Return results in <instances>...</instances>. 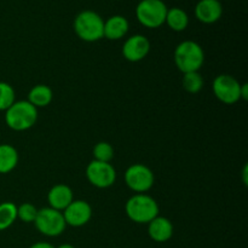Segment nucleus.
Returning a JSON list of instances; mask_svg holds the SVG:
<instances>
[{"mask_svg": "<svg viewBox=\"0 0 248 248\" xmlns=\"http://www.w3.org/2000/svg\"><path fill=\"white\" fill-rule=\"evenodd\" d=\"M241 98L248 99V85L241 84Z\"/></svg>", "mask_w": 248, "mask_h": 248, "instance_id": "25", "label": "nucleus"}, {"mask_svg": "<svg viewBox=\"0 0 248 248\" xmlns=\"http://www.w3.org/2000/svg\"><path fill=\"white\" fill-rule=\"evenodd\" d=\"M86 177L93 186L106 189L115 183L116 171L109 162L92 160L86 167Z\"/></svg>", "mask_w": 248, "mask_h": 248, "instance_id": "9", "label": "nucleus"}, {"mask_svg": "<svg viewBox=\"0 0 248 248\" xmlns=\"http://www.w3.org/2000/svg\"><path fill=\"white\" fill-rule=\"evenodd\" d=\"M36 215H38V208L29 202L22 203L17 207V218L24 223H34Z\"/></svg>", "mask_w": 248, "mask_h": 248, "instance_id": "23", "label": "nucleus"}, {"mask_svg": "<svg viewBox=\"0 0 248 248\" xmlns=\"http://www.w3.org/2000/svg\"><path fill=\"white\" fill-rule=\"evenodd\" d=\"M165 23L174 31H183L189 24V16L181 7H172L167 10Z\"/></svg>", "mask_w": 248, "mask_h": 248, "instance_id": "18", "label": "nucleus"}, {"mask_svg": "<svg viewBox=\"0 0 248 248\" xmlns=\"http://www.w3.org/2000/svg\"><path fill=\"white\" fill-rule=\"evenodd\" d=\"M65 224L79 228L87 224L92 217V208L89 202L84 200H73L70 205L63 211Z\"/></svg>", "mask_w": 248, "mask_h": 248, "instance_id": "10", "label": "nucleus"}, {"mask_svg": "<svg viewBox=\"0 0 248 248\" xmlns=\"http://www.w3.org/2000/svg\"><path fill=\"white\" fill-rule=\"evenodd\" d=\"M57 248H75V247L70 244H63V245H61V246H58Z\"/></svg>", "mask_w": 248, "mask_h": 248, "instance_id": "26", "label": "nucleus"}, {"mask_svg": "<svg viewBox=\"0 0 248 248\" xmlns=\"http://www.w3.org/2000/svg\"><path fill=\"white\" fill-rule=\"evenodd\" d=\"M52 90L46 85H36L29 91L28 102L33 104L36 109L47 107L52 102Z\"/></svg>", "mask_w": 248, "mask_h": 248, "instance_id": "17", "label": "nucleus"}, {"mask_svg": "<svg viewBox=\"0 0 248 248\" xmlns=\"http://www.w3.org/2000/svg\"><path fill=\"white\" fill-rule=\"evenodd\" d=\"M74 200L73 198V191L65 184H57V186H52L47 194V201L48 205L53 210H57L63 212L70 202Z\"/></svg>", "mask_w": 248, "mask_h": 248, "instance_id": "14", "label": "nucleus"}, {"mask_svg": "<svg viewBox=\"0 0 248 248\" xmlns=\"http://www.w3.org/2000/svg\"><path fill=\"white\" fill-rule=\"evenodd\" d=\"M213 93L222 103L234 104L241 99V84L229 74H220L213 80Z\"/></svg>", "mask_w": 248, "mask_h": 248, "instance_id": "7", "label": "nucleus"}, {"mask_svg": "<svg viewBox=\"0 0 248 248\" xmlns=\"http://www.w3.org/2000/svg\"><path fill=\"white\" fill-rule=\"evenodd\" d=\"M125 211L127 217L137 224H148L159 216V205L145 194H136L126 202Z\"/></svg>", "mask_w": 248, "mask_h": 248, "instance_id": "3", "label": "nucleus"}, {"mask_svg": "<svg viewBox=\"0 0 248 248\" xmlns=\"http://www.w3.org/2000/svg\"><path fill=\"white\" fill-rule=\"evenodd\" d=\"M16 102V93L10 84L0 81V110H7Z\"/></svg>", "mask_w": 248, "mask_h": 248, "instance_id": "21", "label": "nucleus"}, {"mask_svg": "<svg viewBox=\"0 0 248 248\" xmlns=\"http://www.w3.org/2000/svg\"><path fill=\"white\" fill-rule=\"evenodd\" d=\"M244 176H245V184H247V166H245V170H244Z\"/></svg>", "mask_w": 248, "mask_h": 248, "instance_id": "27", "label": "nucleus"}, {"mask_svg": "<svg viewBox=\"0 0 248 248\" xmlns=\"http://www.w3.org/2000/svg\"><path fill=\"white\" fill-rule=\"evenodd\" d=\"M17 219V206L14 202L0 203V232L6 230L16 222Z\"/></svg>", "mask_w": 248, "mask_h": 248, "instance_id": "19", "label": "nucleus"}, {"mask_svg": "<svg viewBox=\"0 0 248 248\" xmlns=\"http://www.w3.org/2000/svg\"><path fill=\"white\" fill-rule=\"evenodd\" d=\"M148 234L150 239L155 242H166L173 235V224L166 217H155L148 223Z\"/></svg>", "mask_w": 248, "mask_h": 248, "instance_id": "13", "label": "nucleus"}, {"mask_svg": "<svg viewBox=\"0 0 248 248\" xmlns=\"http://www.w3.org/2000/svg\"><path fill=\"white\" fill-rule=\"evenodd\" d=\"M93 160L101 162H110L114 157V149L109 143L99 142L93 148Z\"/></svg>", "mask_w": 248, "mask_h": 248, "instance_id": "22", "label": "nucleus"}, {"mask_svg": "<svg viewBox=\"0 0 248 248\" xmlns=\"http://www.w3.org/2000/svg\"><path fill=\"white\" fill-rule=\"evenodd\" d=\"M74 31L81 40L94 43L104 38V21L96 11L84 10L74 18Z\"/></svg>", "mask_w": 248, "mask_h": 248, "instance_id": "1", "label": "nucleus"}, {"mask_svg": "<svg viewBox=\"0 0 248 248\" xmlns=\"http://www.w3.org/2000/svg\"><path fill=\"white\" fill-rule=\"evenodd\" d=\"M205 61V52L200 44L193 40H186L174 50V63L183 74L199 72Z\"/></svg>", "mask_w": 248, "mask_h": 248, "instance_id": "2", "label": "nucleus"}, {"mask_svg": "<svg viewBox=\"0 0 248 248\" xmlns=\"http://www.w3.org/2000/svg\"><path fill=\"white\" fill-rule=\"evenodd\" d=\"M195 17L205 24L219 21L223 15V6L219 0H200L195 5Z\"/></svg>", "mask_w": 248, "mask_h": 248, "instance_id": "12", "label": "nucleus"}, {"mask_svg": "<svg viewBox=\"0 0 248 248\" xmlns=\"http://www.w3.org/2000/svg\"><path fill=\"white\" fill-rule=\"evenodd\" d=\"M167 6L162 0H140L136 6V17L147 28H159L165 24Z\"/></svg>", "mask_w": 248, "mask_h": 248, "instance_id": "5", "label": "nucleus"}, {"mask_svg": "<svg viewBox=\"0 0 248 248\" xmlns=\"http://www.w3.org/2000/svg\"><path fill=\"white\" fill-rule=\"evenodd\" d=\"M29 248H55L51 244L48 242H36V244L31 245Z\"/></svg>", "mask_w": 248, "mask_h": 248, "instance_id": "24", "label": "nucleus"}, {"mask_svg": "<svg viewBox=\"0 0 248 248\" xmlns=\"http://www.w3.org/2000/svg\"><path fill=\"white\" fill-rule=\"evenodd\" d=\"M34 224L40 234L48 237L60 236L67 228L63 213L51 207L38 210Z\"/></svg>", "mask_w": 248, "mask_h": 248, "instance_id": "6", "label": "nucleus"}, {"mask_svg": "<svg viewBox=\"0 0 248 248\" xmlns=\"http://www.w3.org/2000/svg\"><path fill=\"white\" fill-rule=\"evenodd\" d=\"M150 51V41L142 34H135L124 43L123 55L130 62H140Z\"/></svg>", "mask_w": 248, "mask_h": 248, "instance_id": "11", "label": "nucleus"}, {"mask_svg": "<svg viewBox=\"0 0 248 248\" xmlns=\"http://www.w3.org/2000/svg\"><path fill=\"white\" fill-rule=\"evenodd\" d=\"M182 84H183L184 90L189 93H198L201 91L203 87V79L199 72H191L186 73L182 79Z\"/></svg>", "mask_w": 248, "mask_h": 248, "instance_id": "20", "label": "nucleus"}, {"mask_svg": "<svg viewBox=\"0 0 248 248\" xmlns=\"http://www.w3.org/2000/svg\"><path fill=\"white\" fill-rule=\"evenodd\" d=\"M125 182L131 190L143 194L149 190L154 184V173L148 166L135 164L125 172Z\"/></svg>", "mask_w": 248, "mask_h": 248, "instance_id": "8", "label": "nucleus"}, {"mask_svg": "<svg viewBox=\"0 0 248 248\" xmlns=\"http://www.w3.org/2000/svg\"><path fill=\"white\" fill-rule=\"evenodd\" d=\"M38 120V109L28 101H16L5 110L6 125L14 131H26L33 127Z\"/></svg>", "mask_w": 248, "mask_h": 248, "instance_id": "4", "label": "nucleus"}, {"mask_svg": "<svg viewBox=\"0 0 248 248\" xmlns=\"http://www.w3.org/2000/svg\"><path fill=\"white\" fill-rule=\"evenodd\" d=\"M130 24L126 17L114 15L104 21V38L108 40H120L127 34Z\"/></svg>", "mask_w": 248, "mask_h": 248, "instance_id": "15", "label": "nucleus"}, {"mask_svg": "<svg viewBox=\"0 0 248 248\" xmlns=\"http://www.w3.org/2000/svg\"><path fill=\"white\" fill-rule=\"evenodd\" d=\"M18 164V152L11 144H0V174L10 173Z\"/></svg>", "mask_w": 248, "mask_h": 248, "instance_id": "16", "label": "nucleus"}]
</instances>
